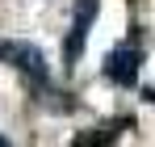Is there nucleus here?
<instances>
[{
  "label": "nucleus",
  "instance_id": "f257e3e1",
  "mask_svg": "<svg viewBox=\"0 0 155 147\" xmlns=\"http://www.w3.org/2000/svg\"><path fill=\"white\" fill-rule=\"evenodd\" d=\"M0 63H8L13 72H21L34 88H46V80H51L46 55H42V46H34V42H0Z\"/></svg>",
  "mask_w": 155,
  "mask_h": 147
},
{
  "label": "nucleus",
  "instance_id": "f03ea898",
  "mask_svg": "<svg viewBox=\"0 0 155 147\" xmlns=\"http://www.w3.org/2000/svg\"><path fill=\"white\" fill-rule=\"evenodd\" d=\"M101 13V0H76V13H71V29H67V42H63V67H76L84 42H88V29Z\"/></svg>",
  "mask_w": 155,
  "mask_h": 147
},
{
  "label": "nucleus",
  "instance_id": "7ed1b4c3",
  "mask_svg": "<svg viewBox=\"0 0 155 147\" xmlns=\"http://www.w3.org/2000/svg\"><path fill=\"white\" fill-rule=\"evenodd\" d=\"M138 72H143V46L122 42L117 50H109V59H105V80H109L113 88H134V84H138Z\"/></svg>",
  "mask_w": 155,
  "mask_h": 147
},
{
  "label": "nucleus",
  "instance_id": "20e7f679",
  "mask_svg": "<svg viewBox=\"0 0 155 147\" xmlns=\"http://www.w3.org/2000/svg\"><path fill=\"white\" fill-rule=\"evenodd\" d=\"M4 143H8V139H4V135H0V147H4Z\"/></svg>",
  "mask_w": 155,
  "mask_h": 147
}]
</instances>
